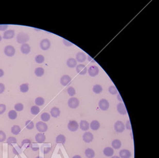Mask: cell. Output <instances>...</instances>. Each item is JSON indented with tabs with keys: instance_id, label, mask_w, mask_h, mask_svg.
I'll return each mask as SVG.
<instances>
[{
	"instance_id": "cell-1",
	"label": "cell",
	"mask_w": 159,
	"mask_h": 158,
	"mask_svg": "<svg viewBox=\"0 0 159 158\" xmlns=\"http://www.w3.org/2000/svg\"><path fill=\"white\" fill-rule=\"evenodd\" d=\"M29 41V36L26 33L24 32H20L16 37V41L18 43L20 44H25L26 42Z\"/></svg>"
},
{
	"instance_id": "cell-2",
	"label": "cell",
	"mask_w": 159,
	"mask_h": 158,
	"mask_svg": "<svg viewBox=\"0 0 159 158\" xmlns=\"http://www.w3.org/2000/svg\"><path fill=\"white\" fill-rule=\"evenodd\" d=\"M68 106L71 108H77L79 106V100L76 97H71L68 101Z\"/></svg>"
},
{
	"instance_id": "cell-3",
	"label": "cell",
	"mask_w": 159,
	"mask_h": 158,
	"mask_svg": "<svg viewBox=\"0 0 159 158\" xmlns=\"http://www.w3.org/2000/svg\"><path fill=\"white\" fill-rule=\"evenodd\" d=\"M36 127L37 128V130H38L40 133H44L46 132L47 130V125L45 122H43V121H39L36 123Z\"/></svg>"
},
{
	"instance_id": "cell-4",
	"label": "cell",
	"mask_w": 159,
	"mask_h": 158,
	"mask_svg": "<svg viewBox=\"0 0 159 158\" xmlns=\"http://www.w3.org/2000/svg\"><path fill=\"white\" fill-rule=\"evenodd\" d=\"M4 51V53H5L6 56H8V57H12V56H14L15 53H16V50H15L14 46L10 45L6 46Z\"/></svg>"
},
{
	"instance_id": "cell-5",
	"label": "cell",
	"mask_w": 159,
	"mask_h": 158,
	"mask_svg": "<svg viewBox=\"0 0 159 158\" xmlns=\"http://www.w3.org/2000/svg\"><path fill=\"white\" fill-rule=\"evenodd\" d=\"M98 106L102 111H107V109L109 108L110 104H109V101L107 100L103 99L100 100V101L98 103Z\"/></svg>"
},
{
	"instance_id": "cell-6",
	"label": "cell",
	"mask_w": 159,
	"mask_h": 158,
	"mask_svg": "<svg viewBox=\"0 0 159 158\" xmlns=\"http://www.w3.org/2000/svg\"><path fill=\"white\" fill-rule=\"evenodd\" d=\"M114 128H115V130L116 132H118V133H122L124 130V129H125V125L121 121H117L115 123Z\"/></svg>"
},
{
	"instance_id": "cell-7",
	"label": "cell",
	"mask_w": 159,
	"mask_h": 158,
	"mask_svg": "<svg viewBox=\"0 0 159 158\" xmlns=\"http://www.w3.org/2000/svg\"><path fill=\"white\" fill-rule=\"evenodd\" d=\"M40 48L42 50H47L49 49L50 46H51V43L49 41V40L47 38L43 39L40 43Z\"/></svg>"
},
{
	"instance_id": "cell-8",
	"label": "cell",
	"mask_w": 159,
	"mask_h": 158,
	"mask_svg": "<svg viewBox=\"0 0 159 158\" xmlns=\"http://www.w3.org/2000/svg\"><path fill=\"white\" fill-rule=\"evenodd\" d=\"M68 129L70 131H72V132H75L77 131L78 129H79V123L76 121H70L68 123Z\"/></svg>"
},
{
	"instance_id": "cell-9",
	"label": "cell",
	"mask_w": 159,
	"mask_h": 158,
	"mask_svg": "<svg viewBox=\"0 0 159 158\" xmlns=\"http://www.w3.org/2000/svg\"><path fill=\"white\" fill-rule=\"evenodd\" d=\"M87 71H88V73L91 77H96V76L98 75L99 68L96 65H92L88 68Z\"/></svg>"
},
{
	"instance_id": "cell-10",
	"label": "cell",
	"mask_w": 159,
	"mask_h": 158,
	"mask_svg": "<svg viewBox=\"0 0 159 158\" xmlns=\"http://www.w3.org/2000/svg\"><path fill=\"white\" fill-rule=\"evenodd\" d=\"M71 82V79L70 77V76H69L67 75H63L60 79V83L63 86H67L68 84H70V82Z\"/></svg>"
},
{
	"instance_id": "cell-11",
	"label": "cell",
	"mask_w": 159,
	"mask_h": 158,
	"mask_svg": "<svg viewBox=\"0 0 159 158\" xmlns=\"http://www.w3.org/2000/svg\"><path fill=\"white\" fill-rule=\"evenodd\" d=\"M77 72L79 75H84L87 72V68H86V65H83V64H80V65H77Z\"/></svg>"
},
{
	"instance_id": "cell-12",
	"label": "cell",
	"mask_w": 159,
	"mask_h": 158,
	"mask_svg": "<svg viewBox=\"0 0 159 158\" xmlns=\"http://www.w3.org/2000/svg\"><path fill=\"white\" fill-rule=\"evenodd\" d=\"M83 141L87 143H91V142L93 141V134L91 132H86L83 135Z\"/></svg>"
},
{
	"instance_id": "cell-13",
	"label": "cell",
	"mask_w": 159,
	"mask_h": 158,
	"mask_svg": "<svg viewBox=\"0 0 159 158\" xmlns=\"http://www.w3.org/2000/svg\"><path fill=\"white\" fill-rule=\"evenodd\" d=\"M117 110H118V113L120 114L121 115H125L127 114V109L123 103H119L117 106Z\"/></svg>"
},
{
	"instance_id": "cell-14",
	"label": "cell",
	"mask_w": 159,
	"mask_h": 158,
	"mask_svg": "<svg viewBox=\"0 0 159 158\" xmlns=\"http://www.w3.org/2000/svg\"><path fill=\"white\" fill-rule=\"evenodd\" d=\"M14 35H15V31L14 30H8V31H6L4 33L3 38H4V39L8 40V39H11L12 38H14Z\"/></svg>"
},
{
	"instance_id": "cell-15",
	"label": "cell",
	"mask_w": 159,
	"mask_h": 158,
	"mask_svg": "<svg viewBox=\"0 0 159 158\" xmlns=\"http://www.w3.org/2000/svg\"><path fill=\"white\" fill-rule=\"evenodd\" d=\"M132 156V153L128 150H122L120 152V157L121 158H130Z\"/></svg>"
},
{
	"instance_id": "cell-16",
	"label": "cell",
	"mask_w": 159,
	"mask_h": 158,
	"mask_svg": "<svg viewBox=\"0 0 159 158\" xmlns=\"http://www.w3.org/2000/svg\"><path fill=\"white\" fill-rule=\"evenodd\" d=\"M35 138H36V141L38 142V143H44V142L45 141L46 138H45V136L44 133H39L36 135Z\"/></svg>"
},
{
	"instance_id": "cell-17",
	"label": "cell",
	"mask_w": 159,
	"mask_h": 158,
	"mask_svg": "<svg viewBox=\"0 0 159 158\" xmlns=\"http://www.w3.org/2000/svg\"><path fill=\"white\" fill-rule=\"evenodd\" d=\"M80 128L83 131H86L89 129L90 128V125H89V123H88V121H86L85 120H82L81 122H80L79 124Z\"/></svg>"
},
{
	"instance_id": "cell-18",
	"label": "cell",
	"mask_w": 159,
	"mask_h": 158,
	"mask_svg": "<svg viewBox=\"0 0 159 158\" xmlns=\"http://www.w3.org/2000/svg\"><path fill=\"white\" fill-rule=\"evenodd\" d=\"M50 115L53 118H57L60 115V110L58 107H53L50 111Z\"/></svg>"
},
{
	"instance_id": "cell-19",
	"label": "cell",
	"mask_w": 159,
	"mask_h": 158,
	"mask_svg": "<svg viewBox=\"0 0 159 158\" xmlns=\"http://www.w3.org/2000/svg\"><path fill=\"white\" fill-rule=\"evenodd\" d=\"M77 61L79 62H83L86 60V56L84 53L83 52H79V53L77 54Z\"/></svg>"
},
{
	"instance_id": "cell-20",
	"label": "cell",
	"mask_w": 159,
	"mask_h": 158,
	"mask_svg": "<svg viewBox=\"0 0 159 158\" xmlns=\"http://www.w3.org/2000/svg\"><path fill=\"white\" fill-rule=\"evenodd\" d=\"M103 154L106 157H112L114 154V150L113 147H107L103 150Z\"/></svg>"
},
{
	"instance_id": "cell-21",
	"label": "cell",
	"mask_w": 159,
	"mask_h": 158,
	"mask_svg": "<svg viewBox=\"0 0 159 158\" xmlns=\"http://www.w3.org/2000/svg\"><path fill=\"white\" fill-rule=\"evenodd\" d=\"M21 51L23 54H28L30 52V47L28 43L23 44L21 47Z\"/></svg>"
},
{
	"instance_id": "cell-22",
	"label": "cell",
	"mask_w": 159,
	"mask_h": 158,
	"mask_svg": "<svg viewBox=\"0 0 159 158\" xmlns=\"http://www.w3.org/2000/svg\"><path fill=\"white\" fill-rule=\"evenodd\" d=\"M66 65H67V66L69 67L73 68V67H75L77 66V61L76 60V59L71 58L68 59V60L66 61Z\"/></svg>"
},
{
	"instance_id": "cell-23",
	"label": "cell",
	"mask_w": 159,
	"mask_h": 158,
	"mask_svg": "<svg viewBox=\"0 0 159 158\" xmlns=\"http://www.w3.org/2000/svg\"><path fill=\"white\" fill-rule=\"evenodd\" d=\"M66 142V137L62 135V134H60L59 136H57L56 138V143H61V144H64Z\"/></svg>"
},
{
	"instance_id": "cell-24",
	"label": "cell",
	"mask_w": 159,
	"mask_h": 158,
	"mask_svg": "<svg viewBox=\"0 0 159 158\" xmlns=\"http://www.w3.org/2000/svg\"><path fill=\"white\" fill-rule=\"evenodd\" d=\"M121 145H122V143H121V141L120 140H114L113 142H112V147H113V149H116V150H118L121 147Z\"/></svg>"
},
{
	"instance_id": "cell-25",
	"label": "cell",
	"mask_w": 159,
	"mask_h": 158,
	"mask_svg": "<svg viewBox=\"0 0 159 158\" xmlns=\"http://www.w3.org/2000/svg\"><path fill=\"white\" fill-rule=\"evenodd\" d=\"M100 126H101L100 123H99L98 121H96V120H94V121H93L91 123V130H98Z\"/></svg>"
},
{
	"instance_id": "cell-26",
	"label": "cell",
	"mask_w": 159,
	"mask_h": 158,
	"mask_svg": "<svg viewBox=\"0 0 159 158\" xmlns=\"http://www.w3.org/2000/svg\"><path fill=\"white\" fill-rule=\"evenodd\" d=\"M86 156L88 158H93L95 157V152L93 149L91 148H88L85 151Z\"/></svg>"
},
{
	"instance_id": "cell-27",
	"label": "cell",
	"mask_w": 159,
	"mask_h": 158,
	"mask_svg": "<svg viewBox=\"0 0 159 158\" xmlns=\"http://www.w3.org/2000/svg\"><path fill=\"white\" fill-rule=\"evenodd\" d=\"M45 69L42 67H37L35 69V74L37 77H42L43 75H44Z\"/></svg>"
},
{
	"instance_id": "cell-28",
	"label": "cell",
	"mask_w": 159,
	"mask_h": 158,
	"mask_svg": "<svg viewBox=\"0 0 159 158\" xmlns=\"http://www.w3.org/2000/svg\"><path fill=\"white\" fill-rule=\"evenodd\" d=\"M93 91L94 93L98 94L100 93H101L102 91H103V87H102L101 85H100V84H96V85L93 86Z\"/></svg>"
},
{
	"instance_id": "cell-29",
	"label": "cell",
	"mask_w": 159,
	"mask_h": 158,
	"mask_svg": "<svg viewBox=\"0 0 159 158\" xmlns=\"http://www.w3.org/2000/svg\"><path fill=\"white\" fill-rule=\"evenodd\" d=\"M21 130V129L19 125H15L11 128V133H13L14 135H18V134H19Z\"/></svg>"
},
{
	"instance_id": "cell-30",
	"label": "cell",
	"mask_w": 159,
	"mask_h": 158,
	"mask_svg": "<svg viewBox=\"0 0 159 158\" xmlns=\"http://www.w3.org/2000/svg\"><path fill=\"white\" fill-rule=\"evenodd\" d=\"M40 119L43 121V122H47V121H48L50 119V114L45 112L43 114H42Z\"/></svg>"
},
{
	"instance_id": "cell-31",
	"label": "cell",
	"mask_w": 159,
	"mask_h": 158,
	"mask_svg": "<svg viewBox=\"0 0 159 158\" xmlns=\"http://www.w3.org/2000/svg\"><path fill=\"white\" fill-rule=\"evenodd\" d=\"M40 111V109L38 106H33L31 108H30V112L33 115H37L38 114Z\"/></svg>"
},
{
	"instance_id": "cell-32",
	"label": "cell",
	"mask_w": 159,
	"mask_h": 158,
	"mask_svg": "<svg viewBox=\"0 0 159 158\" xmlns=\"http://www.w3.org/2000/svg\"><path fill=\"white\" fill-rule=\"evenodd\" d=\"M35 103H36V106H43L45 104V99L43 97H38L35 100Z\"/></svg>"
},
{
	"instance_id": "cell-33",
	"label": "cell",
	"mask_w": 159,
	"mask_h": 158,
	"mask_svg": "<svg viewBox=\"0 0 159 158\" xmlns=\"http://www.w3.org/2000/svg\"><path fill=\"white\" fill-rule=\"evenodd\" d=\"M9 118L11 120L16 119L17 118V112L15 110H11L9 112Z\"/></svg>"
},
{
	"instance_id": "cell-34",
	"label": "cell",
	"mask_w": 159,
	"mask_h": 158,
	"mask_svg": "<svg viewBox=\"0 0 159 158\" xmlns=\"http://www.w3.org/2000/svg\"><path fill=\"white\" fill-rule=\"evenodd\" d=\"M29 90V86L28 84H22L20 86V91L23 93H26Z\"/></svg>"
},
{
	"instance_id": "cell-35",
	"label": "cell",
	"mask_w": 159,
	"mask_h": 158,
	"mask_svg": "<svg viewBox=\"0 0 159 158\" xmlns=\"http://www.w3.org/2000/svg\"><path fill=\"white\" fill-rule=\"evenodd\" d=\"M26 126L28 130H32L34 128V123L31 120H28L26 122Z\"/></svg>"
},
{
	"instance_id": "cell-36",
	"label": "cell",
	"mask_w": 159,
	"mask_h": 158,
	"mask_svg": "<svg viewBox=\"0 0 159 158\" xmlns=\"http://www.w3.org/2000/svg\"><path fill=\"white\" fill-rule=\"evenodd\" d=\"M35 60H36V62L37 63L41 64L45 61V57L43 56H42V55H38L36 57Z\"/></svg>"
},
{
	"instance_id": "cell-37",
	"label": "cell",
	"mask_w": 159,
	"mask_h": 158,
	"mask_svg": "<svg viewBox=\"0 0 159 158\" xmlns=\"http://www.w3.org/2000/svg\"><path fill=\"white\" fill-rule=\"evenodd\" d=\"M21 145H22V146L25 147L26 148L30 147L31 146V141H30V140H28V139H25V140H23L21 142Z\"/></svg>"
},
{
	"instance_id": "cell-38",
	"label": "cell",
	"mask_w": 159,
	"mask_h": 158,
	"mask_svg": "<svg viewBox=\"0 0 159 158\" xmlns=\"http://www.w3.org/2000/svg\"><path fill=\"white\" fill-rule=\"evenodd\" d=\"M17 140L15 137H9L7 139V143L9 145H11L14 144V143H16Z\"/></svg>"
},
{
	"instance_id": "cell-39",
	"label": "cell",
	"mask_w": 159,
	"mask_h": 158,
	"mask_svg": "<svg viewBox=\"0 0 159 158\" xmlns=\"http://www.w3.org/2000/svg\"><path fill=\"white\" fill-rule=\"evenodd\" d=\"M23 105L21 103H18L16 104H15L14 106V108H15V111H21L23 109Z\"/></svg>"
},
{
	"instance_id": "cell-40",
	"label": "cell",
	"mask_w": 159,
	"mask_h": 158,
	"mask_svg": "<svg viewBox=\"0 0 159 158\" xmlns=\"http://www.w3.org/2000/svg\"><path fill=\"white\" fill-rule=\"evenodd\" d=\"M108 91H109V92H110L111 94L113 95H115L116 94H118V89H116V87H115L114 85L110 86V87H109V89H108Z\"/></svg>"
},
{
	"instance_id": "cell-41",
	"label": "cell",
	"mask_w": 159,
	"mask_h": 158,
	"mask_svg": "<svg viewBox=\"0 0 159 158\" xmlns=\"http://www.w3.org/2000/svg\"><path fill=\"white\" fill-rule=\"evenodd\" d=\"M67 92H68V94L69 96H71V97H74V95L76 94V90L72 86L69 87L68 89H67Z\"/></svg>"
},
{
	"instance_id": "cell-42",
	"label": "cell",
	"mask_w": 159,
	"mask_h": 158,
	"mask_svg": "<svg viewBox=\"0 0 159 158\" xmlns=\"http://www.w3.org/2000/svg\"><path fill=\"white\" fill-rule=\"evenodd\" d=\"M6 138V133L3 130H0V142L2 143V142L5 141Z\"/></svg>"
},
{
	"instance_id": "cell-43",
	"label": "cell",
	"mask_w": 159,
	"mask_h": 158,
	"mask_svg": "<svg viewBox=\"0 0 159 158\" xmlns=\"http://www.w3.org/2000/svg\"><path fill=\"white\" fill-rule=\"evenodd\" d=\"M13 153L15 154V155H19L21 153V148H20L19 146H16V147H13Z\"/></svg>"
},
{
	"instance_id": "cell-44",
	"label": "cell",
	"mask_w": 159,
	"mask_h": 158,
	"mask_svg": "<svg viewBox=\"0 0 159 158\" xmlns=\"http://www.w3.org/2000/svg\"><path fill=\"white\" fill-rule=\"evenodd\" d=\"M6 106L4 104H0V115L3 114L6 111Z\"/></svg>"
},
{
	"instance_id": "cell-45",
	"label": "cell",
	"mask_w": 159,
	"mask_h": 158,
	"mask_svg": "<svg viewBox=\"0 0 159 158\" xmlns=\"http://www.w3.org/2000/svg\"><path fill=\"white\" fill-rule=\"evenodd\" d=\"M9 26L7 24H0V31H5L8 28Z\"/></svg>"
},
{
	"instance_id": "cell-46",
	"label": "cell",
	"mask_w": 159,
	"mask_h": 158,
	"mask_svg": "<svg viewBox=\"0 0 159 158\" xmlns=\"http://www.w3.org/2000/svg\"><path fill=\"white\" fill-rule=\"evenodd\" d=\"M125 128H126L127 130H132V126H131V122H130V121H127Z\"/></svg>"
},
{
	"instance_id": "cell-47",
	"label": "cell",
	"mask_w": 159,
	"mask_h": 158,
	"mask_svg": "<svg viewBox=\"0 0 159 158\" xmlns=\"http://www.w3.org/2000/svg\"><path fill=\"white\" fill-rule=\"evenodd\" d=\"M5 90V86L2 83H0V94H2Z\"/></svg>"
},
{
	"instance_id": "cell-48",
	"label": "cell",
	"mask_w": 159,
	"mask_h": 158,
	"mask_svg": "<svg viewBox=\"0 0 159 158\" xmlns=\"http://www.w3.org/2000/svg\"><path fill=\"white\" fill-rule=\"evenodd\" d=\"M63 43H64V44L66 46H71V45H73L72 43H71V42H69V41H67L66 39H64Z\"/></svg>"
},
{
	"instance_id": "cell-49",
	"label": "cell",
	"mask_w": 159,
	"mask_h": 158,
	"mask_svg": "<svg viewBox=\"0 0 159 158\" xmlns=\"http://www.w3.org/2000/svg\"><path fill=\"white\" fill-rule=\"evenodd\" d=\"M50 150H51V147H44V149H43V152H44V154H47V153L50 152Z\"/></svg>"
},
{
	"instance_id": "cell-50",
	"label": "cell",
	"mask_w": 159,
	"mask_h": 158,
	"mask_svg": "<svg viewBox=\"0 0 159 158\" xmlns=\"http://www.w3.org/2000/svg\"><path fill=\"white\" fill-rule=\"evenodd\" d=\"M30 147H31V149H32L33 151H38V150H39L38 147H33V146H30Z\"/></svg>"
},
{
	"instance_id": "cell-51",
	"label": "cell",
	"mask_w": 159,
	"mask_h": 158,
	"mask_svg": "<svg viewBox=\"0 0 159 158\" xmlns=\"http://www.w3.org/2000/svg\"><path fill=\"white\" fill-rule=\"evenodd\" d=\"M4 75V70H3L2 69H0V77H3Z\"/></svg>"
},
{
	"instance_id": "cell-52",
	"label": "cell",
	"mask_w": 159,
	"mask_h": 158,
	"mask_svg": "<svg viewBox=\"0 0 159 158\" xmlns=\"http://www.w3.org/2000/svg\"><path fill=\"white\" fill-rule=\"evenodd\" d=\"M72 158H81V157L80 155H74Z\"/></svg>"
},
{
	"instance_id": "cell-53",
	"label": "cell",
	"mask_w": 159,
	"mask_h": 158,
	"mask_svg": "<svg viewBox=\"0 0 159 158\" xmlns=\"http://www.w3.org/2000/svg\"><path fill=\"white\" fill-rule=\"evenodd\" d=\"M118 99L120 100V101H122V99H121L120 94H118Z\"/></svg>"
},
{
	"instance_id": "cell-54",
	"label": "cell",
	"mask_w": 159,
	"mask_h": 158,
	"mask_svg": "<svg viewBox=\"0 0 159 158\" xmlns=\"http://www.w3.org/2000/svg\"><path fill=\"white\" fill-rule=\"evenodd\" d=\"M111 158H120V157H119L118 156H113Z\"/></svg>"
},
{
	"instance_id": "cell-55",
	"label": "cell",
	"mask_w": 159,
	"mask_h": 158,
	"mask_svg": "<svg viewBox=\"0 0 159 158\" xmlns=\"http://www.w3.org/2000/svg\"><path fill=\"white\" fill-rule=\"evenodd\" d=\"M36 158H43V157H40V156H38Z\"/></svg>"
},
{
	"instance_id": "cell-56",
	"label": "cell",
	"mask_w": 159,
	"mask_h": 158,
	"mask_svg": "<svg viewBox=\"0 0 159 158\" xmlns=\"http://www.w3.org/2000/svg\"><path fill=\"white\" fill-rule=\"evenodd\" d=\"M2 36H0V42H1V41H2Z\"/></svg>"
}]
</instances>
